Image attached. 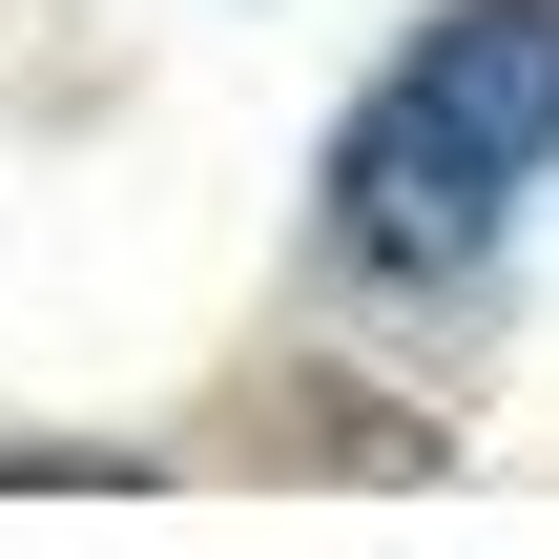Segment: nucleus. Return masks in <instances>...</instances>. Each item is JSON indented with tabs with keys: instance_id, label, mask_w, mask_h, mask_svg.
<instances>
[{
	"instance_id": "f257e3e1",
	"label": "nucleus",
	"mask_w": 559,
	"mask_h": 559,
	"mask_svg": "<svg viewBox=\"0 0 559 559\" xmlns=\"http://www.w3.org/2000/svg\"><path fill=\"white\" fill-rule=\"evenodd\" d=\"M559 187V0H436L373 104L332 124V249L353 270H477Z\"/></svg>"
}]
</instances>
